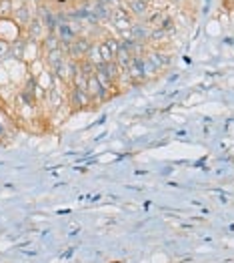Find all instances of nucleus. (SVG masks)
I'll list each match as a JSON object with an SVG mask.
<instances>
[{
    "label": "nucleus",
    "instance_id": "nucleus-9",
    "mask_svg": "<svg viewBox=\"0 0 234 263\" xmlns=\"http://www.w3.org/2000/svg\"><path fill=\"white\" fill-rule=\"evenodd\" d=\"M107 46L110 48V52L116 57V52H118V48H120V41H116V39H108Z\"/></svg>",
    "mask_w": 234,
    "mask_h": 263
},
{
    "label": "nucleus",
    "instance_id": "nucleus-4",
    "mask_svg": "<svg viewBox=\"0 0 234 263\" xmlns=\"http://www.w3.org/2000/svg\"><path fill=\"white\" fill-rule=\"evenodd\" d=\"M64 61H66V52H64L62 48H56V50L46 52V65L52 68V72H56L62 66Z\"/></svg>",
    "mask_w": 234,
    "mask_h": 263
},
{
    "label": "nucleus",
    "instance_id": "nucleus-5",
    "mask_svg": "<svg viewBox=\"0 0 234 263\" xmlns=\"http://www.w3.org/2000/svg\"><path fill=\"white\" fill-rule=\"evenodd\" d=\"M112 21H114V24H116V28H120V30H128V28L132 26V21H130L128 12L126 10H122V8H116V10H114Z\"/></svg>",
    "mask_w": 234,
    "mask_h": 263
},
{
    "label": "nucleus",
    "instance_id": "nucleus-6",
    "mask_svg": "<svg viewBox=\"0 0 234 263\" xmlns=\"http://www.w3.org/2000/svg\"><path fill=\"white\" fill-rule=\"evenodd\" d=\"M14 2L12 0H0V21L2 18H12Z\"/></svg>",
    "mask_w": 234,
    "mask_h": 263
},
{
    "label": "nucleus",
    "instance_id": "nucleus-7",
    "mask_svg": "<svg viewBox=\"0 0 234 263\" xmlns=\"http://www.w3.org/2000/svg\"><path fill=\"white\" fill-rule=\"evenodd\" d=\"M96 48H98V54H100V59H102V63H112V61H114V54L110 52V48H108V46H107V43L96 44Z\"/></svg>",
    "mask_w": 234,
    "mask_h": 263
},
{
    "label": "nucleus",
    "instance_id": "nucleus-1",
    "mask_svg": "<svg viewBox=\"0 0 234 263\" xmlns=\"http://www.w3.org/2000/svg\"><path fill=\"white\" fill-rule=\"evenodd\" d=\"M86 92H88V97H90L92 101H107L108 97H110L107 88L100 87L96 74H94V77H88V81H86Z\"/></svg>",
    "mask_w": 234,
    "mask_h": 263
},
{
    "label": "nucleus",
    "instance_id": "nucleus-8",
    "mask_svg": "<svg viewBox=\"0 0 234 263\" xmlns=\"http://www.w3.org/2000/svg\"><path fill=\"white\" fill-rule=\"evenodd\" d=\"M130 6H132V12H134V14H144V12H146V4L140 2V0H132Z\"/></svg>",
    "mask_w": 234,
    "mask_h": 263
},
{
    "label": "nucleus",
    "instance_id": "nucleus-3",
    "mask_svg": "<svg viewBox=\"0 0 234 263\" xmlns=\"http://www.w3.org/2000/svg\"><path fill=\"white\" fill-rule=\"evenodd\" d=\"M12 21L16 22V26L18 28H26L30 21H32V14H30V8L26 6V4H22L18 8H14L12 10Z\"/></svg>",
    "mask_w": 234,
    "mask_h": 263
},
{
    "label": "nucleus",
    "instance_id": "nucleus-2",
    "mask_svg": "<svg viewBox=\"0 0 234 263\" xmlns=\"http://www.w3.org/2000/svg\"><path fill=\"white\" fill-rule=\"evenodd\" d=\"M92 103V99L88 97V92L86 90H80V88L76 87H70V105H72V109H86L88 105Z\"/></svg>",
    "mask_w": 234,
    "mask_h": 263
}]
</instances>
